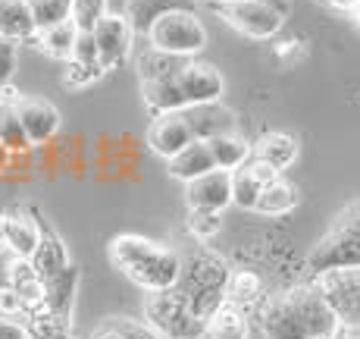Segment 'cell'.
<instances>
[{
    "label": "cell",
    "mask_w": 360,
    "mask_h": 339,
    "mask_svg": "<svg viewBox=\"0 0 360 339\" xmlns=\"http://www.w3.org/2000/svg\"><path fill=\"white\" fill-rule=\"evenodd\" d=\"M260 330L266 339H332L342 323L314 280L269 295L260 305Z\"/></svg>",
    "instance_id": "6da1fadb"
},
{
    "label": "cell",
    "mask_w": 360,
    "mask_h": 339,
    "mask_svg": "<svg viewBox=\"0 0 360 339\" xmlns=\"http://www.w3.org/2000/svg\"><path fill=\"white\" fill-rule=\"evenodd\" d=\"M110 261L126 280H131L144 292L172 289L179 283V273H182V254L176 248L135 236V233L116 236L110 242Z\"/></svg>",
    "instance_id": "7a4b0ae2"
},
{
    "label": "cell",
    "mask_w": 360,
    "mask_h": 339,
    "mask_svg": "<svg viewBox=\"0 0 360 339\" xmlns=\"http://www.w3.org/2000/svg\"><path fill=\"white\" fill-rule=\"evenodd\" d=\"M229 280L232 271L223 258L204 252V248H195V252L182 254V273L172 289L210 323V317L229 302Z\"/></svg>",
    "instance_id": "3957f363"
},
{
    "label": "cell",
    "mask_w": 360,
    "mask_h": 339,
    "mask_svg": "<svg viewBox=\"0 0 360 339\" xmlns=\"http://www.w3.org/2000/svg\"><path fill=\"white\" fill-rule=\"evenodd\" d=\"M342 267H360V202L338 211L332 226L307 254V271L314 280Z\"/></svg>",
    "instance_id": "277c9868"
},
{
    "label": "cell",
    "mask_w": 360,
    "mask_h": 339,
    "mask_svg": "<svg viewBox=\"0 0 360 339\" xmlns=\"http://www.w3.org/2000/svg\"><path fill=\"white\" fill-rule=\"evenodd\" d=\"M144 321H148L163 339L207 336V321L176 292V289L148 292V299H144Z\"/></svg>",
    "instance_id": "5b68a950"
},
{
    "label": "cell",
    "mask_w": 360,
    "mask_h": 339,
    "mask_svg": "<svg viewBox=\"0 0 360 339\" xmlns=\"http://www.w3.org/2000/svg\"><path fill=\"white\" fill-rule=\"evenodd\" d=\"M148 44L172 57L191 60L207 47V29L195 10H172L150 25Z\"/></svg>",
    "instance_id": "8992f818"
},
{
    "label": "cell",
    "mask_w": 360,
    "mask_h": 339,
    "mask_svg": "<svg viewBox=\"0 0 360 339\" xmlns=\"http://www.w3.org/2000/svg\"><path fill=\"white\" fill-rule=\"evenodd\" d=\"M210 10L226 25H232L235 32H241L245 38L254 41L276 38L282 23H285V10L263 4V0H210Z\"/></svg>",
    "instance_id": "52a82bcc"
},
{
    "label": "cell",
    "mask_w": 360,
    "mask_h": 339,
    "mask_svg": "<svg viewBox=\"0 0 360 339\" xmlns=\"http://www.w3.org/2000/svg\"><path fill=\"white\" fill-rule=\"evenodd\" d=\"M323 295L345 330H360V267H342L316 276Z\"/></svg>",
    "instance_id": "ba28073f"
},
{
    "label": "cell",
    "mask_w": 360,
    "mask_h": 339,
    "mask_svg": "<svg viewBox=\"0 0 360 339\" xmlns=\"http://www.w3.org/2000/svg\"><path fill=\"white\" fill-rule=\"evenodd\" d=\"M94 44H98V54H101V63L103 69H116L129 60L131 54V38H135V29L126 16H107L94 25Z\"/></svg>",
    "instance_id": "9c48e42d"
},
{
    "label": "cell",
    "mask_w": 360,
    "mask_h": 339,
    "mask_svg": "<svg viewBox=\"0 0 360 339\" xmlns=\"http://www.w3.org/2000/svg\"><path fill=\"white\" fill-rule=\"evenodd\" d=\"M179 88H182L185 94V104L188 107H195V104H213L219 101V94H223L226 82L223 75H219L217 66L204 63V60H185L182 73H179Z\"/></svg>",
    "instance_id": "30bf717a"
},
{
    "label": "cell",
    "mask_w": 360,
    "mask_h": 339,
    "mask_svg": "<svg viewBox=\"0 0 360 339\" xmlns=\"http://www.w3.org/2000/svg\"><path fill=\"white\" fill-rule=\"evenodd\" d=\"M191 142H198L195 132H191L188 120H185V113L179 110V113H160L154 116V123L148 126V144L154 154H160L163 161H169V157H176L182 148H188Z\"/></svg>",
    "instance_id": "8fae6325"
},
{
    "label": "cell",
    "mask_w": 360,
    "mask_h": 339,
    "mask_svg": "<svg viewBox=\"0 0 360 339\" xmlns=\"http://www.w3.org/2000/svg\"><path fill=\"white\" fill-rule=\"evenodd\" d=\"M185 198H188V207H195V211L223 214L232 204V173L229 170L204 173L195 183L185 185Z\"/></svg>",
    "instance_id": "7c38bea8"
},
{
    "label": "cell",
    "mask_w": 360,
    "mask_h": 339,
    "mask_svg": "<svg viewBox=\"0 0 360 339\" xmlns=\"http://www.w3.org/2000/svg\"><path fill=\"white\" fill-rule=\"evenodd\" d=\"M273 179H279V173L251 154V161H248L245 167H238L232 173V204L245 207V211H254L263 189H266Z\"/></svg>",
    "instance_id": "4fadbf2b"
},
{
    "label": "cell",
    "mask_w": 360,
    "mask_h": 339,
    "mask_svg": "<svg viewBox=\"0 0 360 339\" xmlns=\"http://www.w3.org/2000/svg\"><path fill=\"white\" fill-rule=\"evenodd\" d=\"M185 120H188L191 132H195L198 142H210L217 135H232L238 129L235 123V113L229 107H223L219 101L213 104H195V107H185L182 110Z\"/></svg>",
    "instance_id": "5bb4252c"
},
{
    "label": "cell",
    "mask_w": 360,
    "mask_h": 339,
    "mask_svg": "<svg viewBox=\"0 0 360 339\" xmlns=\"http://www.w3.org/2000/svg\"><path fill=\"white\" fill-rule=\"evenodd\" d=\"M19 116H22V126L29 132L32 144H44L60 132V113L53 104L38 101V98H16Z\"/></svg>",
    "instance_id": "9a60e30c"
},
{
    "label": "cell",
    "mask_w": 360,
    "mask_h": 339,
    "mask_svg": "<svg viewBox=\"0 0 360 339\" xmlns=\"http://www.w3.org/2000/svg\"><path fill=\"white\" fill-rule=\"evenodd\" d=\"M179 73H182V69L141 82L144 104H148V110H150L154 116H160V113H179V110L188 107V104H185L182 88H179Z\"/></svg>",
    "instance_id": "2e32d148"
},
{
    "label": "cell",
    "mask_w": 360,
    "mask_h": 339,
    "mask_svg": "<svg viewBox=\"0 0 360 339\" xmlns=\"http://www.w3.org/2000/svg\"><path fill=\"white\" fill-rule=\"evenodd\" d=\"M166 170H169L172 179H182V183L188 185V183H195L198 176H204V173L217 170V161H213L207 142H191L188 148H182L176 157L166 161Z\"/></svg>",
    "instance_id": "e0dca14e"
},
{
    "label": "cell",
    "mask_w": 360,
    "mask_h": 339,
    "mask_svg": "<svg viewBox=\"0 0 360 339\" xmlns=\"http://www.w3.org/2000/svg\"><path fill=\"white\" fill-rule=\"evenodd\" d=\"M198 0H126V13L122 16L131 23L135 35H144L148 38L150 25L157 23L160 16L172 10H195Z\"/></svg>",
    "instance_id": "ac0fdd59"
},
{
    "label": "cell",
    "mask_w": 360,
    "mask_h": 339,
    "mask_svg": "<svg viewBox=\"0 0 360 339\" xmlns=\"http://www.w3.org/2000/svg\"><path fill=\"white\" fill-rule=\"evenodd\" d=\"M75 289H79V271L69 264L63 273L44 280V299H41V305H44L47 314L57 317V321H66L69 311H72Z\"/></svg>",
    "instance_id": "d6986e66"
},
{
    "label": "cell",
    "mask_w": 360,
    "mask_h": 339,
    "mask_svg": "<svg viewBox=\"0 0 360 339\" xmlns=\"http://www.w3.org/2000/svg\"><path fill=\"white\" fill-rule=\"evenodd\" d=\"M0 38L29 41L38 38L34 13L29 0H0Z\"/></svg>",
    "instance_id": "ffe728a7"
},
{
    "label": "cell",
    "mask_w": 360,
    "mask_h": 339,
    "mask_svg": "<svg viewBox=\"0 0 360 339\" xmlns=\"http://www.w3.org/2000/svg\"><path fill=\"white\" fill-rule=\"evenodd\" d=\"M29 261H32L34 271H38L41 283L51 280V276H57V273H63L66 267H69L63 242H60V236L44 223V220H41V245H38V252H34Z\"/></svg>",
    "instance_id": "44dd1931"
},
{
    "label": "cell",
    "mask_w": 360,
    "mask_h": 339,
    "mask_svg": "<svg viewBox=\"0 0 360 339\" xmlns=\"http://www.w3.org/2000/svg\"><path fill=\"white\" fill-rule=\"evenodd\" d=\"M41 245V220H32L29 214H6V248L16 258H32Z\"/></svg>",
    "instance_id": "7402d4cb"
},
{
    "label": "cell",
    "mask_w": 360,
    "mask_h": 339,
    "mask_svg": "<svg viewBox=\"0 0 360 339\" xmlns=\"http://www.w3.org/2000/svg\"><path fill=\"white\" fill-rule=\"evenodd\" d=\"M0 142L10 148V154H29L34 148L29 132H25L22 126V116H19V107H16V98H10V94L4 92V98H0Z\"/></svg>",
    "instance_id": "603a6c76"
},
{
    "label": "cell",
    "mask_w": 360,
    "mask_h": 339,
    "mask_svg": "<svg viewBox=\"0 0 360 339\" xmlns=\"http://www.w3.org/2000/svg\"><path fill=\"white\" fill-rule=\"evenodd\" d=\"M254 157L263 161L266 167H273L276 173H282V170H288L295 164L297 142L292 135H285V132H266V135L257 138V144H254Z\"/></svg>",
    "instance_id": "cb8c5ba5"
},
{
    "label": "cell",
    "mask_w": 360,
    "mask_h": 339,
    "mask_svg": "<svg viewBox=\"0 0 360 339\" xmlns=\"http://www.w3.org/2000/svg\"><path fill=\"white\" fill-rule=\"evenodd\" d=\"M79 25L72 23V19H66V23H60V25H51V29H44V32H38V44H41V51L47 54V57H53V60H72V54H75V41H79Z\"/></svg>",
    "instance_id": "d4e9b609"
},
{
    "label": "cell",
    "mask_w": 360,
    "mask_h": 339,
    "mask_svg": "<svg viewBox=\"0 0 360 339\" xmlns=\"http://www.w3.org/2000/svg\"><path fill=\"white\" fill-rule=\"evenodd\" d=\"M210 154H213V161H217V170H229L235 173L238 167H245L248 161H251V144L245 142L238 132H232V135H217V138H210Z\"/></svg>",
    "instance_id": "484cf974"
},
{
    "label": "cell",
    "mask_w": 360,
    "mask_h": 339,
    "mask_svg": "<svg viewBox=\"0 0 360 339\" xmlns=\"http://www.w3.org/2000/svg\"><path fill=\"white\" fill-rule=\"evenodd\" d=\"M91 339H163L148 321H131V317H103Z\"/></svg>",
    "instance_id": "4316f807"
},
{
    "label": "cell",
    "mask_w": 360,
    "mask_h": 339,
    "mask_svg": "<svg viewBox=\"0 0 360 339\" xmlns=\"http://www.w3.org/2000/svg\"><path fill=\"white\" fill-rule=\"evenodd\" d=\"M207 336L210 339H248V317L241 305L226 302L207 323Z\"/></svg>",
    "instance_id": "83f0119b"
},
{
    "label": "cell",
    "mask_w": 360,
    "mask_h": 339,
    "mask_svg": "<svg viewBox=\"0 0 360 339\" xmlns=\"http://www.w3.org/2000/svg\"><path fill=\"white\" fill-rule=\"evenodd\" d=\"M297 204V189L292 183H285V179H273V183L263 189V195H260V202L254 211H260V214H269V217H279V214H288L292 207Z\"/></svg>",
    "instance_id": "f1b7e54d"
},
{
    "label": "cell",
    "mask_w": 360,
    "mask_h": 339,
    "mask_svg": "<svg viewBox=\"0 0 360 339\" xmlns=\"http://www.w3.org/2000/svg\"><path fill=\"white\" fill-rule=\"evenodd\" d=\"M32 13H34V25L38 32L51 29V25H60L66 19H72V0H29Z\"/></svg>",
    "instance_id": "f546056e"
},
{
    "label": "cell",
    "mask_w": 360,
    "mask_h": 339,
    "mask_svg": "<svg viewBox=\"0 0 360 339\" xmlns=\"http://www.w3.org/2000/svg\"><path fill=\"white\" fill-rule=\"evenodd\" d=\"M107 16V0H72V23L79 32H94V25Z\"/></svg>",
    "instance_id": "4dcf8cb0"
},
{
    "label": "cell",
    "mask_w": 360,
    "mask_h": 339,
    "mask_svg": "<svg viewBox=\"0 0 360 339\" xmlns=\"http://www.w3.org/2000/svg\"><path fill=\"white\" fill-rule=\"evenodd\" d=\"M260 295V280L254 273H232L229 280V302L232 305H241L245 308L248 302H254Z\"/></svg>",
    "instance_id": "1f68e13d"
},
{
    "label": "cell",
    "mask_w": 360,
    "mask_h": 339,
    "mask_svg": "<svg viewBox=\"0 0 360 339\" xmlns=\"http://www.w3.org/2000/svg\"><path fill=\"white\" fill-rule=\"evenodd\" d=\"M107 73L101 63H82V60H69L66 63V75H63V85L69 88H85L91 82H98L101 75Z\"/></svg>",
    "instance_id": "d6a6232c"
},
{
    "label": "cell",
    "mask_w": 360,
    "mask_h": 339,
    "mask_svg": "<svg viewBox=\"0 0 360 339\" xmlns=\"http://www.w3.org/2000/svg\"><path fill=\"white\" fill-rule=\"evenodd\" d=\"M19 66V41L0 38V92H6Z\"/></svg>",
    "instance_id": "836d02e7"
},
{
    "label": "cell",
    "mask_w": 360,
    "mask_h": 339,
    "mask_svg": "<svg viewBox=\"0 0 360 339\" xmlns=\"http://www.w3.org/2000/svg\"><path fill=\"white\" fill-rule=\"evenodd\" d=\"M188 230H191V236H198V239L217 236V233H219V214L217 211H195V207H191Z\"/></svg>",
    "instance_id": "e575fe53"
},
{
    "label": "cell",
    "mask_w": 360,
    "mask_h": 339,
    "mask_svg": "<svg viewBox=\"0 0 360 339\" xmlns=\"http://www.w3.org/2000/svg\"><path fill=\"white\" fill-rule=\"evenodd\" d=\"M72 60H82V63H101V54H98V44H94V35H91V32H82V35H79ZM101 66H103V63H101Z\"/></svg>",
    "instance_id": "d590c367"
},
{
    "label": "cell",
    "mask_w": 360,
    "mask_h": 339,
    "mask_svg": "<svg viewBox=\"0 0 360 339\" xmlns=\"http://www.w3.org/2000/svg\"><path fill=\"white\" fill-rule=\"evenodd\" d=\"M19 311H25V302H22V295L16 292L13 286H6V289H0V317H16Z\"/></svg>",
    "instance_id": "8d00e7d4"
},
{
    "label": "cell",
    "mask_w": 360,
    "mask_h": 339,
    "mask_svg": "<svg viewBox=\"0 0 360 339\" xmlns=\"http://www.w3.org/2000/svg\"><path fill=\"white\" fill-rule=\"evenodd\" d=\"M0 339H25V330L19 323H10L6 317H0Z\"/></svg>",
    "instance_id": "74e56055"
},
{
    "label": "cell",
    "mask_w": 360,
    "mask_h": 339,
    "mask_svg": "<svg viewBox=\"0 0 360 339\" xmlns=\"http://www.w3.org/2000/svg\"><path fill=\"white\" fill-rule=\"evenodd\" d=\"M326 4L335 6V10H348V13H351V10H354V6L360 4V0H326Z\"/></svg>",
    "instance_id": "f35d334b"
},
{
    "label": "cell",
    "mask_w": 360,
    "mask_h": 339,
    "mask_svg": "<svg viewBox=\"0 0 360 339\" xmlns=\"http://www.w3.org/2000/svg\"><path fill=\"white\" fill-rule=\"evenodd\" d=\"M332 339H360V330H345V327H342Z\"/></svg>",
    "instance_id": "ab89813d"
},
{
    "label": "cell",
    "mask_w": 360,
    "mask_h": 339,
    "mask_svg": "<svg viewBox=\"0 0 360 339\" xmlns=\"http://www.w3.org/2000/svg\"><path fill=\"white\" fill-rule=\"evenodd\" d=\"M10 148H6V144L4 142H0V170H6V164H10Z\"/></svg>",
    "instance_id": "60d3db41"
},
{
    "label": "cell",
    "mask_w": 360,
    "mask_h": 339,
    "mask_svg": "<svg viewBox=\"0 0 360 339\" xmlns=\"http://www.w3.org/2000/svg\"><path fill=\"white\" fill-rule=\"evenodd\" d=\"M0 245H6V217L0 214Z\"/></svg>",
    "instance_id": "b9f144b4"
},
{
    "label": "cell",
    "mask_w": 360,
    "mask_h": 339,
    "mask_svg": "<svg viewBox=\"0 0 360 339\" xmlns=\"http://www.w3.org/2000/svg\"><path fill=\"white\" fill-rule=\"evenodd\" d=\"M263 4H273V6H279V10L288 13V0H263Z\"/></svg>",
    "instance_id": "7bdbcfd3"
},
{
    "label": "cell",
    "mask_w": 360,
    "mask_h": 339,
    "mask_svg": "<svg viewBox=\"0 0 360 339\" xmlns=\"http://www.w3.org/2000/svg\"><path fill=\"white\" fill-rule=\"evenodd\" d=\"M351 13H354V23L360 25V4H357V6H354V10H351Z\"/></svg>",
    "instance_id": "ee69618b"
},
{
    "label": "cell",
    "mask_w": 360,
    "mask_h": 339,
    "mask_svg": "<svg viewBox=\"0 0 360 339\" xmlns=\"http://www.w3.org/2000/svg\"><path fill=\"white\" fill-rule=\"evenodd\" d=\"M0 98H4V92H0Z\"/></svg>",
    "instance_id": "f6af8a7d"
},
{
    "label": "cell",
    "mask_w": 360,
    "mask_h": 339,
    "mask_svg": "<svg viewBox=\"0 0 360 339\" xmlns=\"http://www.w3.org/2000/svg\"><path fill=\"white\" fill-rule=\"evenodd\" d=\"M323 4H326V0H323Z\"/></svg>",
    "instance_id": "bcb514c9"
}]
</instances>
